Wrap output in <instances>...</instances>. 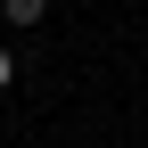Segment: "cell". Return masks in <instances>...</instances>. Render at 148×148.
Listing matches in <instances>:
<instances>
[{
  "mask_svg": "<svg viewBox=\"0 0 148 148\" xmlns=\"http://www.w3.org/2000/svg\"><path fill=\"white\" fill-rule=\"evenodd\" d=\"M0 16H8L16 33H33V25H41V16H49V0H0Z\"/></svg>",
  "mask_w": 148,
  "mask_h": 148,
  "instance_id": "cell-1",
  "label": "cell"
},
{
  "mask_svg": "<svg viewBox=\"0 0 148 148\" xmlns=\"http://www.w3.org/2000/svg\"><path fill=\"white\" fill-rule=\"evenodd\" d=\"M16 82V49H0V90H8Z\"/></svg>",
  "mask_w": 148,
  "mask_h": 148,
  "instance_id": "cell-2",
  "label": "cell"
}]
</instances>
